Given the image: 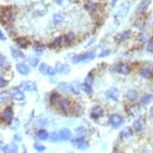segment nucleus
Wrapping results in <instances>:
<instances>
[{"mask_svg":"<svg viewBox=\"0 0 153 153\" xmlns=\"http://www.w3.org/2000/svg\"><path fill=\"white\" fill-rule=\"evenodd\" d=\"M39 71L44 75H51V76L55 75V73H56L55 69H54L53 67H51V66H49L48 64H46V63H42V64H40Z\"/></svg>","mask_w":153,"mask_h":153,"instance_id":"obj_1","label":"nucleus"},{"mask_svg":"<svg viewBox=\"0 0 153 153\" xmlns=\"http://www.w3.org/2000/svg\"><path fill=\"white\" fill-rule=\"evenodd\" d=\"M72 144H73V146L75 148L80 149V150H86L89 146L87 141H85L84 139H82V138H78V139L73 140L72 141Z\"/></svg>","mask_w":153,"mask_h":153,"instance_id":"obj_2","label":"nucleus"},{"mask_svg":"<svg viewBox=\"0 0 153 153\" xmlns=\"http://www.w3.org/2000/svg\"><path fill=\"white\" fill-rule=\"evenodd\" d=\"M9 93L11 94V96H12L13 99H15L17 101H23L25 99L24 93L18 88H11Z\"/></svg>","mask_w":153,"mask_h":153,"instance_id":"obj_3","label":"nucleus"},{"mask_svg":"<svg viewBox=\"0 0 153 153\" xmlns=\"http://www.w3.org/2000/svg\"><path fill=\"white\" fill-rule=\"evenodd\" d=\"M109 121H110V123L112 124V126H113L114 128H118V127L121 126V124L123 123L122 117L118 114L110 115V117H109Z\"/></svg>","mask_w":153,"mask_h":153,"instance_id":"obj_4","label":"nucleus"},{"mask_svg":"<svg viewBox=\"0 0 153 153\" xmlns=\"http://www.w3.org/2000/svg\"><path fill=\"white\" fill-rule=\"evenodd\" d=\"M55 70L61 74H68L70 72V67L67 64H64V63L57 62L55 66Z\"/></svg>","mask_w":153,"mask_h":153,"instance_id":"obj_5","label":"nucleus"},{"mask_svg":"<svg viewBox=\"0 0 153 153\" xmlns=\"http://www.w3.org/2000/svg\"><path fill=\"white\" fill-rule=\"evenodd\" d=\"M2 117H3V120L6 121V122L10 123L11 121L13 120V110L10 107H7L4 109L3 114H2Z\"/></svg>","mask_w":153,"mask_h":153,"instance_id":"obj_6","label":"nucleus"},{"mask_svg":"<svg viewBox=\"0 0 153 153\" xmlns=\"http://www.w3.org/2000/svg\"><path fill=\"white\" fill-rule=\"evenodd\" d=\"M58 135H59V139L66 141V140L70 139L71 136H72V133H71V131L69 130V129H67V128H62L61 130L59 131Z\"/></svg>","mask_w":153,"mask_h":153,"instance_id":"obj_7","label":"nucleus"},{"mask_svg":"<svg viewBox=\"0 0 153 153\" xmlns=\"http://www.w3.org/2000/svg\"><path fill=\"white\" fill-rule=\"evenodd\" d=\"M16 69H17V71L22 75H27L30 73L29 66H27L26 64H24V63H18V64L16 65Z\"/></svg>","mask_w":153,"mask_h":153,"instance_id":"obj_8","label":"nucleus"},{"mask_svg":"<svg viewBox=\"0 0 153 153\" xmlns=\"http://www.w3.org/2000/svg\"><path fill=\"white\" fill-rule=\"evenodd\" d=\"M20 86H21V88L25 91H33L36 89L35 83L32 81H23L21 82V85Z\"/></svg>","mask_w":153,"mask_h":153,"instance_id":"obj_9","label":"nucleus"},{"mask_svg":"<svg viewBox=\"0 0 153 153\" xmlns=\"http://www.w3.org/2000/svg\"><path fill=\"white\" fill-rule=\"evenodd\" d=\"M106 94H107L108 98H110V99L114 101H118V98H119V91H118V89L112 87L109 89Z\"/></svg>","mask_w":153,"mask_h":153,"instance_id":"obj_10","label":"nucleus"},{"mask_svg":"<svg viewBox=\"0 0 153 153\" xmlns=\"http://www.w3.org/2000/svg\"><path fill=\"white\" fill-rule=\"evenodd\" d=\"M116 71L120 74L126 75L130 72V67H129L127 64H125V63H121V64L116 66Z\"/></svg>","mask_w":153,"mask_h":153,"instance_id":"obj_11","label":"nucleus"},{"mask_svg":"<svg viewBox=\"0 0 153 153\" xmlns=\"http://www.w3.org/2000/svg\"><path fill=\"white\" fill-rule=\"evenodd\" d=\"M103 115V109L100 107V106H95V107L92 108L91 111V117L93 119H97V118L101 117Z\"/></svg>","mask_w":153,"mask_h":153,"instance_id":"obj_12","label":"nucleus"},{"mask_svg":"<svg viewBox=\"0 0 153 153\" xmlns=\"http://www.w3.org/2000/svg\"><path fill=\"white\" fill-rule=\"evenodd\" d=\"M151 3V0H143L141 3L138 5L137 9H136V13H142L143 11H145L148 6Z\"/></svg>","mask_w":153,"mask_h":153,"instance_id":"obj_13","label":"nucleus"},{"mask_svg":"<svg viewBox=\"0 0 153 153\" xmlns=\"http://www.w3.org/2000/svg\"><path fill=\"white\" fill-rule=\"evenodd\" d=\"M140 75L145 79H150L153 77V72H152V69L151 68H148V67H145V68H142L140 71Z\"/></svg>","mask_w":153,"mask_h":153,"instance_id":"obj_14","label":"nucleus"},{"mask_svg":"<svg viewBox=\"0 0 153 153\" xmlns=\"http://www.w3.org/2000/svg\"><path fill=\"white\" fill-rule=\"evenodd\" d=\"M11 52H12V56L17 60H23L25 58L24 54H23L21 51H20L19 49H17V48L11 47Z\"/></svg>","mask_w":153,"mask_h":153,"instance_id":"obj_15","label":"nucleus"},{"mask_svg":"<svg viewBox=\"0 0 153 153\" xmlns=\"http://www.w3.org/2000/svg\"><path fill=\"white\" fill-rule=\"evenodd\" d=\"M15 42L19 47H22V48H26L30 43L29 40L27 38H25V37H19V38H17L15 40Z\"/></svg>","mask_w":153,"mask_h":153,"instance_id":"obj_16","label":"nucleus"},{"mask_svg":"<svg viewBox=\"0 0 153 153\" xmlns=\"http://www.w3.org/2000/svg\"><path fill=\"white\" fill-rule=\"evenodd\" d=\"M133 128H134V130L137 131V132L142 131L144 129V122L142 120H140V119L135 120L133 122Z\"/></svg>","mask_w":153,"mask_h":153,"instance_id":"obj_17","label":"nucleus"},{"mask_svg":"<svg viewBox=\"0 0 153 153\" xmlns=\"http://www.w3.org/2000/svg\"><path fill=\"white\" fill-rule=\"evenodd\" d=\"M129 113H130L132 116L136 117V116H139L140 113H141V110H140V107L139 105L135 104V105H132L130 109H129Z\"/></svg>","mask_w":153,"mask_h":153,"instance_id":"obj_18","label":"nucleus"},{"mask_svg":"<svg viewBox=\"0 0 153 153\" xmlns=\"http://www.w3.org/2000/svg\"><path fill=\"white\" fill-rule=\"evenodd\" d=\"M58 107L59 109H61L62 111H67L69 109V101L61 98V100L58 102Z\"/></svg>","mask_w":153,"mask_h":153,"instance_id":"obj_19","label":"nucleus"},{"mask_svg":"<svg viewBox=\"0 0 153 153\" xmlns=\"http://www.w3.org/2000/svg\"><path fill=\"white\" fill-rule=\"evenodd\" d=\"M132 134H133L132 129L130 128V127H126V128H124L123 130L120 132V137L121 138H127V137H130Z\"/></svg>","mask_w":153,"mask_h":153,"instance_id":"obj_20","label":"nucleus"},{"mask_svg":"<svg viewBox=\"0 0 153 153\" xmlns=\"http://www.w3.org/2000/svg\"><path fill=\"white\" fill-rule=\"evenodd\" d=\"M97 5L98 4H96V3H93V2L88 1L84 4V8H85V10L89 11V12H93V11H95L97 9Z\"/></svg>","mask_w":153,"mask_h":153,"instance_id":"obj_21","label":"nucleus"},{"mask_svg":"<svg viewBox=\"0 0 153 153\" xmlns=\"http://www.w3.org/2000/svg\"><path fill=\"white\" fill-rule=\"evenodd\" d=\"M126 96L128 98L129 100H136L137 97H138V92L136 90H134V89H130V90H128V92L126 93Z\"/></svg>","mask_w":153,"mask_h":153,"instance_id":"obj_22","label":"nucleus"},{"mask_svg":"<svg viewBox=\"0 0 153 153\" xmlns=\"http://www.w3.org/2000/svg\"><path fill=\"white\" fill-rule=\"evenodd\" d=\"M36 137L38 138L39 140H46L49 138V133L46 130H39L37 132Z\"/></svg>","mask_w":153,"mask_h":153,"instance_id":"obj_23","label":"nucleus"},{"mask_svg":"<svg viewBox=\"0 0 153 153\" xmlns=\"http://www.w3.org/2000/svg\"><path fill=\"white\" fill-rule=\"evenodd\" d=\"M153 101V95H145V96H143L142 98H141V103L144 105H147L149 104V103H151Z\"/></svg>","mask_w":153,"mask_h":153,"instance_id":"obj_24","label":"nucleus"},{"mask_svg":"<svg viewBox=\"0 0 153 153\" xmlns=\"http://www.w3.org/2000/svg\"><path fill=\"white\" fill-rule=\"evenodd\" d=\"M75 132H76V135L78 136V138H81L83 137L84 135H86V129L84 127H78V128L75 129Z\"/></svg>","mask_w":153,"mask_h":153,"instance_id":"obj_25","label":"nucleus"},{"mask_svg":"<svg viewBox=\"0 0 153 153\" xmlns=\"http://www.w3.org/2000/svg\"><path fill=\"white\" fill-rule=\"evenodd\" d=\"M63 41H64V37H57L54 41L51 43V47H57V46H61Z\"/></svg>","mask_w":153,"mask_h":153,"instance_id":"obj_26","label":"nucleus"},{"mask_svg":"<svg viewBox=\"0 0 153 153\" xmlns=\"http://www.w3.org/2000/svg\"><path fill=\"white\" fill-rule=\"evenodd\" d=\"M81 88H82V90H83V91L86 92V93L89 94V95H91V94H92V92H93V90H92L91 85L86 84V83H83V84H81Z\"/></svg>","mask_w":153,"mask_h":153,"instance_id":"obj_27","label":"nucleus"},{"mask_svg":"<svg viewBox=\"0 0 153 153\" xmlns=\"http://www.w3.org/2000/svg\"><path fill=\"white\" fill-rule=\"evenodd\" d=\"M53 20L55 23L63 22V20H64V15H62L61 13H55L53 15Z\"/></svg>","mask_w":153,"mask_h":153,"instance_id":"obj_28","label":"nucleus"},{"mask_svg":"<svg viewBox=\"0 0 153 153\" xmlns=\"http://www.w3.org/2000/svg\"><path fill=\"white\" fill-rule=\"evenodd\" d=\"M58 88H59V89H61L62 91H68V90H71V84H68V83H65V82L59 83Z\"/></svg>","mask_w":153,"mask_h":153,"instance_id":"obj_29","label":"nucleus"},{"mask_svg":"<svg viewBox=\"0 0 153 153\" xmlns=\"http://www.w3.org/2000/svg\"><path fill=\"white\" fill-rule=\"evenodd\" d=\"M129 7H130V3H129V2H124V3L122 4V6H121V8H120V13L127 14Z\"/></svg>","mask_w":153,"mask_h":153,"instance_id":"obj_30","label":"nucleus"},{"mask_svg":"<svg viewBox=\"0 0 153 153\" xmlns=\"http://www.w3.org/2000/svg\"><path fill=\"white\" fill-rule=\"evenodd\" d=\"M75 39V36L73 33H68L67 35L64 36V42L67 43V44H69V43H72L74 41Z\"/></svg>","mask_w":153,"mask_h":153,"instance_id":"obj_31","label":"nucleus"},{"mask_svg":"<svg viewBox=\"0 0 153 153\" xmlns=\"http://www.w3.org/2000/svg\"><path fill=\"white\" fill-rule=\"evenodd\" d=\"M61 100V96L58 94V93H53L51 95L50 97V101L51 103H56V102H59V101Z\"/></svg>","mask_w":153,"mask_h":153,"instance_id":"obj_32","label":"nucleus"},{"mask_svg":"<svg viewBox=\"0 0 153 153\" xmlns=\"http://www.w3.org/2000/svg\"><path fill=\"white\" fill-rule=\"evenodd\" d=\"M11 98H12V96H11V94L10 93H7V94H5L4 92L1 94V102L2 103H4V102H7V101H9Z\"/></svg>","mask_w":153,"mask_h":153,"instance_id":"obj_33","label":"nucleus"},{"mask_svg":"<svg viewBox=\"0 0 153 153\" xmlns=\"http://www.w3.org/2000/svg\"><path fill=\"white\" fill-rule=\"evenodd\" d=\"M19 126V121L16 118H13V120L9 123V127L11 129H16Z\"/></svg>","mask_w":153,"mask_h":153,"instance_id":"obj_34","label":"nucleus"},{"mask_svg":"<svg viewBox=\"0 0 153 153\" xmlns=\"http://www.w3.org/2000/svg\"><path fill=\"white\" fill-rule=\"evenodd\" d=\"M129 35H130V31H124L121 35H119V40L120 41H124L125 39L129 38Z\"/></svg>","mask_w":153,"mask_h":153,"instance_id":"obj_35","label":"nucleus"},{"mask_svg":"<svg viewBox=\"0 0 153 153\" xmlns=\"http://www.w3.org/2000/svg\"><path fill=\"white\" fill-rule=\"evenodd\" d=\"M38 62H39V59L37 58V57H30V58H29L30 65L33 66V67H35V66L38 65Z\"/></svg>","mask_w":153,"mask_h":153,"instance_id":"obj_36","label":"nucleus"},{"mask_svg":"<svg viewBox=\"0 0 153 153\" xmlns=\"http://www.w3.org/2000/svg\"><path fill=\"white\" fill-rule=\"evenodd\" d=\"M34 148H35L38 152H43L46 149V147L44 145H42V144H40V143H35L34 144Z\"/></svg>","mask_w":153,"mask_h":153,"instance_id":"obj_37","label":"nucleus"},{"mask_svg":"<svg viewBox=\"0 0 153 153\" xmlns=\"http://www.w3.org/2000/svg\"><path fill=\"white\" fill-rule=\"evenodd\" d=\"M49 139H50L51 142H56L57 140L59 139V135H57L56 133H50V135H49Z\"/></svg>","mask_w":153,"mask_h":153,"instance_id":"obj_38","label":"nucleus"},{"mask_svg":"<svg viewBox=\"0 0 153 153\" xmlns=\"http://www.w3.org/2000/svg\"><path fill=\"white\" fill-rule=\"evenodd\" d=\"M71 91L73 92L74 94H80V90H79V87L78 85H75V84H71Z\"/></svg>","mask_w":153,"mask_h":153,"instance_id":"obj_39","label":"nucleus"},{"mask_svg":"<svg viewBox=\"0 0 153 153\" xmlns=\"http://www.w3.org/2000/svg\"><path fill=\"white\" fill-rule=\"evenodd\" d=\"M5 65H9V62H8L7 58L4 55H1V67L4 68Z\"/></svg>","mask_w":153,"mask_h":153,"instance_id":"obj_40","label":"nucleus"},{"mask_svg":"<svg viewBox=\"0 0 153 153\" xmlns=\"http://www.w3.org/2000/svg\"><path fill=\"white\" fill-rule=\"evenodd\" d=\"M44 48H45V46L43 44H36L35 47H34L36 52H42V51L44 50Z\"/></svg>","mask_w":153,"mask_h":153,"instance_id":"obj_41","label":"nucleus"},{"mask_svg":"<svg viewBox=\"0 0 153 153\" xmlns=\"http://www.w3.org/2000/svg\"><path fill=\"white\" fill-rule=\"evenodd\" d=\"M92 82H93V77H92L91 73H89V74H88V76L85 78V83H86V84L91 85V84H92Z\"/></svg>","mask_w":153,"mask_h":153,"instance_id":"obj_42","label":"nucleus"},{"mask_svg":"<svg viewBox=\"0 0 153 153\" xmlns=\"http://www.w3.org/2000/svg\"><path fill=\"white\" fill-rule=\"evenodd\" d=\"M147 39H148V34H147V33H141L140 35H139V40H140V41L145 42Z\"/></svg>","mask_w":153,"mask_h":153,"instance_id":"obj_43","label":"nucleus"},{"mask_svg":"<svg viewBox=\"0 0 153 153\" xmlns=\"http://www.w3.org/2000/svg\"><path fill=\"white\" fill-rule=\"evenodd\" d=\"M9 147H10V153H17V146L16 144H9Z\"/></svg>","mask_w":153,"mask_h":153,"instance_id":"obj_44","label":"nucleus"},{"mask_svg":"<svg viewBox=\"0 0 153 153\" xmlns=\"http://www.w3.org/2000/svg\"><path fill=\"white\" fill-rule=\"evenodd\" d=\"M111 53V51L110 50H104V51H102L100 54H99V57H105V56H108L109 54Z\"/></svg>","mask_w":153,"mask_h":153,"instance_id":"obj_45","label":"nucleus"},{"mask_svg":"<svg viewBox=\"0 0 153 153\" xmlns=\"http://www.w3.org/2000/svg\"><path fill=\"white\" fill-rule=\"evenodd\" d=\"M147 51H148V52H153V40H151V41L149 42L148 46H147Z\"/></svg>","mask_w":153,"mask_h":153,"instance_id":"obj_46","label":"nucleus"},{"mask_svg":"<svg viewBox=\"0 0 153 153\" xmlns=\"http://www.w3.org/2000/svg\"><path fill=\"white\" fill-rule=\"evenodd\" d=\"M0 81H1V87H5L8 84V81H5V79L3 78V76H1L0 78Z\"/></svg>","mask_w":153,"mask_h":153,"instance_id":"obj_47","label":"nucleus"},{"mask_svg":"<svg viewBox=\"0 0 153 153\" xmlns=\"http://www.w3.org/2000/svg\"><path fill=\"white\" fill-rule=\"evenodd\" d=\"M0 38H1V40H5L6 38H5V36H4V34L2 31H0Z\"/></svg>","mask_w":153,"mask_h":153,"instance_id":"obj_48","label":"nucleus"},{"mask_svg":"<svg viewBox=\"0 0 153 153\" xmlns=\"http://www.w3.org/2000/svg\"><path fill=\"white\" fill-rule=\"evenodd\" d=\"M54 1H55L58 5H61V4H62V2H63V0H54Z\"/></svg>","mask_w":153,"mask_h":153,"instance_id":"obj_49","label":"nucleus"},{"mask_svg":"<svg viewBox=\"0 0 153 153\" xmlns=\"http://www.w3.org/2000/svg\"><path fill=\"white\" fill-rule=\"evenodd\" d=\"M112 153H122V152H121V151H119V150H114V151L112 152Z\"/></svg>","mask_w":153,"mask_h":153,"instance_id":"obj_50","label":"nucleus"},{"mask_svg":"<svg viewBox=\"0 0 153 153\" xmlns=\"http://www.w3.org/2000/svg\"><path fill=\"white\" fill-rule=\"evenodd\" d=\"M23 153H27V149L24 147V149H23Z\"/></svg>","mask_w":153,"mask_h":153,"instance_id":"obj_51","label":"nucleus"},{"mask_svg":"<svg viewBox=\"0 0 153 153\" xmlns=\"http://www.w3.org/2000/svg\"><path fill=\"white\" fill-rule=\"evenodd\" d=\"M151 115H152V117H153V110H152V112H151Z\"/></svg>","mask_w":153,"mask_h":153,"instance_id":"obj_52","label":"nucleus"},{"mask_svg":"<svg viewBox=\"0 0 153 153\" xmlns=\"http://www.w3.org/2000/svg\"><path fill=\"white\" fill-rule=\"evenodd\" d=\"M67 153H73V152H67Z\"/></svg>","mask_w":153,"mask_h":153,"instance_id":"obj_53","label":"nucleus"}]
</instances>
